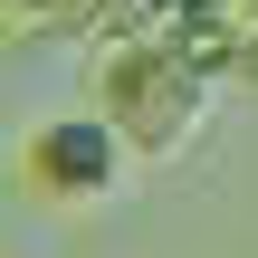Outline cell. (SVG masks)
<instances>
[{
  "instance_id": "obj_1",
  "label": "cell",
  "mask_w": 258,
  "mask_h": 258,
  "mask_svg": "<svg viewBox=\"0 0 258 258\" xmlns=\"http://www.w3.org/2000/svg\"><path fill=\"white\" fill-rule=\"evenodd\" d=\"M124 182V134L105 115H57L29 134V191L48 201H105Z\"/></svg>"
}]
</instances>
